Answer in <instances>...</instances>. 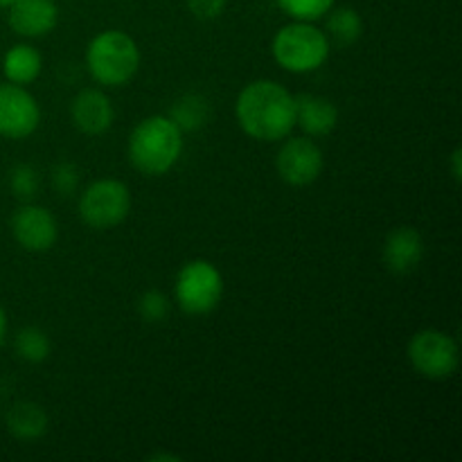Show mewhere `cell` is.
I'll return each mask as SVG.
<instances>
[{
	"label": "cell",
	"instance_id": "6da1fadb",
	"mask_svg": "<svg viewBox=\"0 0 462 462\" xmlns=\"http://www.w3.org/2000/svg\"><path fill=\"white\" fill-rule=\"evenodd\" d=\"M237 120L251 138L282 140L296 126V97L275 81H253L237 97Z\"/></svg>",
	"mask_w": 462,
	"mask_h": 462
},
{
	"label": "cell",
	"instance_id": "7a4b0ae2",
	"mask_svg": "<svg viewBox=\"0 0 462 462\" xmlns=\"http://www.w3.org/2000/svg\"><path fill=\"white\" fill-rule=\"evenodd\" d=\"M183 152V135L171 117L152 116L140 122L129 138V158L138 171L161 176L170 171Z\"/></svg>",
	"mask_w": 462,
	"mask_h": 462
},
{
	"label": "cell",
	"instance_id": "3957f363",
	"mask_svg": "<svg viewBox=\"0 0 462 462\" xmlns=\"http://www.w3.org/2000/svg\"><path fill=\"white\" fill-rule=\"evenodd\" d=\"M86 63L95 81L104 86H122L138 72L140 50L129 34L108 30L90 41Z\"/></svg>",
	"mask_w": 462,
	"mask_h": 462
},
{
	"label": "cell",
	"instance_id": "277c9868",
	"mask_svg": "<svg viewBox=\"0 0 462 462\" xmlns=\"http://www.w3.org/2000/svg\"><path fill=\"white\" fill-rule=\"evenodd\" d=\"M273 57L284 70L311 72L329 57V39L311 23L296 21L282 27L273 39Z\"/></svg>",
	"mask_w": 462,
	"mask_h": 462
},
{
	"label": "cell",
	"instance_id": "5b68a950",
	"mask_svg": "<svg viewBox=\"0 0 462 462\" xmlns=\"http://www.w3.org/2000/svg\"><path fill=\"white\" fill-rule=\"evenodd\" d=\"M221 293H224L221 273L206 260L188 262L176 278V302L185 314H208L219 305Z\"/></svg>",
	"mask_w": 462,
	"mask_h": 462
},
{
	"label": "cell",
	"instance_id": "8992f818",
	"mask_svg": "<svg viewBox=\"0 0 462 462\" xmlns=\"http://www.w3.org/2000/svg\"><path fill=\"white\" fill-rule=\"evenodd\" d=\"M131 210L129 188L120 180H95L84 189L79 201V215L90 228L108 230L120 226Z\"/></svg>",
	"mask_w": 462,
	"mask_h": 462
},
{
	"label": "cell",
	"instance_id": "52a82bcc",
	"mask_svg": "<svg viewBox=\"0 0 462 462\" xmlns=\"http://www.w3.org/2000/svg\"><path fill=\"white\" fill-rule=\"evenodd\" d=\"M409 359L420 374L429 379H447L458 368V346L438 329H422L409 343Z\"/></svg>",
	"mask_w": 462,
	"mask_h": 462
},
{
	"label": "cell",
	"instance_id": "ba28073f",
	"mask_svg": "<svg viewBox=\"0 0 462 462\" xmlns=\"http://www.w3.org/2000/svg\"><path fill=\"white\" fill-rule=\"evenodd\" d=\"M39 120V104L23 86H0V135L12 140L27 138L36 131Z\"/></svg>",
	"mask_w": 462,
	"mask_h": 462
},
{
	"label": "cell",
	"instance_id": "9c48e42d",
	"mask_svg": "<svg viewBox=\"0 0 462 462\" xmlns=\"http://www.w3.org/2000/svg\"><path fill=\"white\" fill-rule=\"evenodd\" d=\"M275 167H278L280 179L300 188V185L314 183L320 176L323 153H320L319 144L311 143L310 138H291L280 149Z\"/></svg>",
	"mask_w": 462,
	"mask_h": 462
},
{
	"label": "cell",
	"instance_id": "30bf717a",
	"mask_svg": "<svg viewBox=\"0 0 462 462\" xmlns=\"http://www.w3.org/2000/svg\"><path fill=\"white\" fill-rule=\"evenodd\" d=\"M12 233L23 248L39 253L54 246L59 228L48 210L39 206H25L14 215Z\"/></svg>",
	"mask_w": 462,
	"mask_h": 462
},
{
	"label": "cell",
	"instance_id": "8fae6325",
	"mask_svg": "<svg viewBox=\"0 0 462 462\" xmlns=\"http://www.w3.org/2000/svg\"><path fill=\"white\" fill-rule=\"evenodd\" d=\"M54 0H16L9 5V25L21 36H45L57 27Z\"/></svg>",
	"mask_w": 462,
	"mask_h": 462
},
{
	"label": "cell",
	"instance_id": "7c38bea8",
	"mask_svg": "<svg viewBox=\"0 0 462 462\" xmlns=\"http://www.w3.org/2000/svg\"><path fill=\"white\" fill-rule=\"evenodd\" d=\"M113 117H116V113H113L111 102L102 90H81L72 102V122L86 135H99L108 131L113 125Z\"/></svg>",
	"mask_w": 462,
	"mask_h": 462
},
{
	"label": "cell",
	"instance_id": "4fadbf2b",
	"mask_svg": "<svg viewBox=\"0 0 462 462\" xmlns=\"http://www.w3.org/2000/svg\"><path fill=\"white\" fill-rule=\"evenodd\" d=\"M424 242L415 228H397L388 235L383 246V262L395 273H409L422 262Z\"/></svg>",
	"mask_w": 462,
	"mask_h": 462
},
{
	"label": "cell",
	"instance_id": "5bb4252c",
	"mask_svg": "<svg viewBox=\"0 0 462 462\" xmlns=\"http://www.w3.org/2000/svg\"><path fill=\"white\" fill-rule=\"evenodd\" d=\"M338 122V111L329 99L319 95H300L296 97V125L310 135L332 134Z\"/></svg>",
	"mask_w": 462,
	"mask_h": 462
},
{
	"label": "cell",
	"instance_id": "9a60e30c",
	"mask_svg": "<svg viewBox=\"0 0 462 462\" xmlns=\"http://www.w3.org/2000/svg\"><path fill=\"white\" fill-rule=\"evenodd\" d=\"M9 431L21 440H36L48 431V415L39 404L32 402H21L14 406L7 415Z\"/></svg>",
	"mask_w": 462,
	"mask_h": 462
},
{
	"label": "cell",
	"instance_id": "2e32d148",
	"mask_svg": "<svg viewBox=\"0 0 462 462\" xmlns=\"http://www.w3.org/2000/svg\"><path fill=\"white\" fill-rule=\"evenodd\" d=\"M41 66V54L36 52L30 45H14L7 54H5V75L12 84H30L39 77Z\"/></svg>",
	"mask_w": 462,
	"mask_h": 462
},
{
	"label": "cell",
	"instance_id": "e0dca14e",
	"mask_svg": "<svg viewBox=\"0 0 462 462\" xmlns=\"http://www.w3.org/2000/svg\"><path fill=\"white\" fill-rule=\"evenodd\" d=\"M329 12H332V9H329ZM328 30L338 45H350L355 43L361 36V32H364V21H361V16L355 9L338 7L329 14Z\"/></svg>",
	"mask_w": 462,
	"mask_h": 462
},
{
	"label": "cell",
	"instance_id": "ac0fdd59",
	"mask_svg": "<svg viewBox=\"0 0 462 462\" xmlns=\"http://www.w3.org/2000/svg\"><path fill=\"white\" fill-rule=\"evenodd\" d=\"M208 102L201 95H185L183 99H179L174 108H171V120L179 125V129H199L208 122Z\"/></svg>",
	"mask_w": 462,
	"mask_h": 462
},
{
	"label": "cell",
	"instance_id": "d6986e66",
	"mask_svg": "<svg viewBox=\"0 0 462 462\" xmlns=\"http://www.w3.org/2000/svg\"><path fill=\"white\" fill-rule=\"evenodd\" d=\"M16 350L25 361L39 364V361H43L45 356L50 355V341H48V337L41 332V329L25 328L18 332Z\"/></svg>",
	"mask_w": 462,
	"mask_h": 462
},
{
	"label": "cell",
	"instance_id": "ffe728a7",
	"mask_svg": "<svg viewBox=\"0 0 462 462\" xmlns=\"http://www.w3.org/2000/svg\"><path fill=\"white\" fill-rule=\"evenodd\" d=\"M275 3L284 14L305 23L319 21L334 7V0H275Z\"/></svg>",
	"mask_w": 462,
	"mask_h": 462
},
{
	"label": "cell",
	"instance_id": "44dd1931",
	"mask_svg": "<svg viewBox=\"0 0 462 462\" xmlns=\"http://www.w3.org/2000/svg\"><path fill=\"white\" fill-rule=\"evenodd\" d=\"M138 311L144 320H149V323H158V320L165 319L167 311H170V302H167V298L162 296L161 291H147L140 298Z\"/></svg>",
	"mask_w": 462,
	"mask_h": 462
},
{
	"label": "cell",
	"instance_id": "7402d4cb",
	"mask_svg": "<svg viewBox=\"0 0 462 462\" xmlns=\"http://www.w3.org/2000/svg\"><path fill=\"white\" fill-rule=\"evenodd\" d=\"M12 189L18 194V197H32L39 189V176L32 167L21 165L14 170L12 174Z\"/></svg>",
	"mask_w": 462,
	"mask_h": 462
},
{
	"label": "cell",
	"instance_id": "603a6c76",
	"mask_svg": "<svg viewBox=\"0 0 462 462\" xmlns=\"http://www.w3.org/2000/svg\"><path fill=\"white\" fill-rule=\"evenodd\" d=\"M226 3L228 0H188V7L197 18L210 21V18L221 16V12L226 9Z\"/></svg>",
	"mask_w": 462,
	"mask_h": 462
},
{
	"label": "cell",
	"instance_id": "cb8c5ba5",
	"mask_svg": "<svg viewBox=\"0 0 462 462\" xmlns=\"http://www.w3.org/2000/svg\"><path fill=\"white\" fill-rule=\"evenodd\" d=\"M54 185L61 194H70L77 188V171L72 165H61L54 171Z\"/></svg>",
	"mask_w": 462,
	"mask_h": 462
},
{
	"label": "cell",
	"instance_id": "d4e9b609",
	"mask_svg": "<svg viewBox=\"0 0 462 462\" xmlns=\"http://www.w3.org/2000/svg\"><path fill=\"white\" fill-rule=\"evenodd\" d=\"M451 174H454V179L458 180L460 179V149H454V153H451Z\"/></svg>",
	"mask_w": 462,
	"mask_h": 462
},
{
	"label": "cell",
	"instance_id": "484cf974",
	"mask_svg": "<svg viewBox=\"0 0 462 462\" xmlns=\"http://www.w3.org/2000/svg\"><path fill=\"white\" fill-rule=\"evenodd\" d=\"M16 0H0V7H9V5H14Z\"/></svg>",
	"mask_w": 462,
	"mask_h": 462
},
{
	"label": "cell",
	"instance_id": "4316f807",
	"mask_svg": "<svg viewBox=\"0 0 462 462\" xmlns=\"http://www.w3.org/2000/svg\"><path fill=\"white\" fill-rule=\"evenodd\" d=\"M3 329H5V323H3V314H0V338H3Z\"/></svg>",
	"mask_w": 462,
	"mask_h": 462
}]
</instances>
